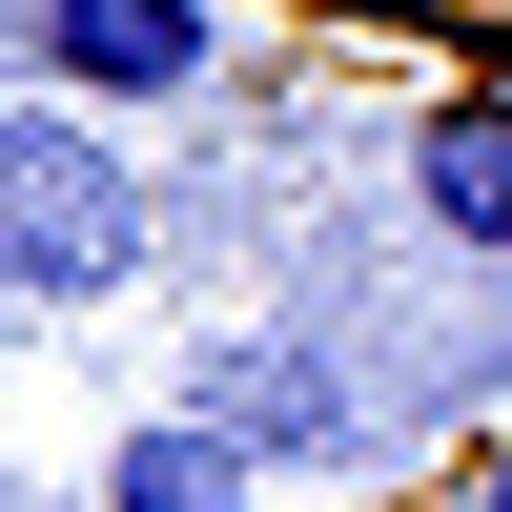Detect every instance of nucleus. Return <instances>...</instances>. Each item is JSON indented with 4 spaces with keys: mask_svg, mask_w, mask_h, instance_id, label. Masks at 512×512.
Listing matches in <instances>:
<instances>
[{
    "mask_svg": "<svg viewBox=\"0 0 512 512\" xmlns=\"http://www.w3.org/2000/svg\"><path fill=\"white\" fill-rule=\"evenodd\" d=\"M472 512H512V451H492V492H472Z\"/></svg>",
    "mask_w": 512,
    "mask_h": 512,
    "instance_id": "423d86ee",
    "label": "nucleus"
},
{
    "mask_svg": "<svg viewBox=\"0 0 512 512\" xmlns=\"http://www.w3.org/2000/svg\"><path fill=\"white\" fill-rule=\"evenodd\" d=\"M144 246H164V205H144V164L103 144V103H0V308H103V287H144Z\"/></svg>",
    "mask_w": 512,
    "mask_h": 512,
    "instance_id": "f257e3e1",
    "label": "nucleus"
},
{
    "mask_svg": "<svg viewBox=\"0 0 512 512\" xmlns=\"http://www.w3.org/2000/svg\"><path fill=\"white\" fill-rule=\"evenodd\" d=\"M390 185H410V226H431V246H472V267H512V103H431Z\"/></svg>",
    "mask_w": 512,
    "mask_h": 512,
    "instance_id": "20e7f679",
    "label": "nucleus"
},
{
    "mask_svg": "<svg viewBox=\"0 0 512 512\" xmlns=\"http://www.w3.org/2000/svg\"><path fill=\"white\" fill-rule=\"evenodd\" d=\"M0 62L41 103H205L226 82V0H0Z\"/></svg>",
    "mask_w": 512,
    "mask_h": 512,
    "instance_id": "f03ea898",
    "label": "nucleus"
},
{
    "mask_svg": "<svg viewBox=\"0 0 512 512\" xmlns=\"http://www.w3.org/2000/svg\"><path fill=\"white\" fill-rule=\"evenodd\" d=\"M82 492H103V512H267V451H226L205 410H144Z\"/></svg>",
    "mask_w": 512,
    "mask_h": 512,
    "instance_id": "39448f33",
    "label": "nucleus"
},
{
    "mask_svg": "<svg viewBox=\"0 0 512 512\" xmlns=\"http://www.w3.org/2000/svg\"><path fill=\"white\" fill-rule=\"evenodd\" d=\"M185 410L226 451H267V472H369V451H390V410L328 369V328H226V349L185 369Z\"/></svg>",
    "mask_w": 512,
    "mask_h": 512,
    "instance_id": "7ed1b4c3",
    "label": "nucleus"
},
{
    "mask_svg": "<svg viewBox=\"0 0 512 512\" xmlns=\"http://www.w3.org/2000/svg\"><path fill=\"white\" fill-rule=\"evenodd\" d=\"M349 21H369V0H349Z\"/></svg>",
    "mask_w": 512,
    "mask_h": 512,
    "instance_id": "0eeeda50",
    "label": "nucleus"
}]
</instances>
